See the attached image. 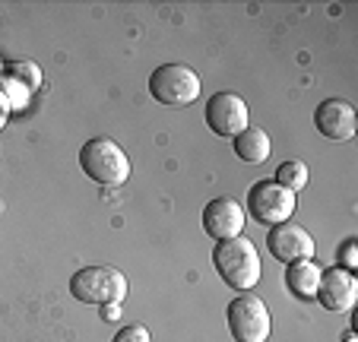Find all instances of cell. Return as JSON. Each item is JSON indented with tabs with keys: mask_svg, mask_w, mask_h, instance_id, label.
Masks as SVG:
<instances>
[{
	"mask_svg": "<svg viewBox=\"0 0 358 342\" xmlns=\"http://www.w3.org/2000/svg\"><path fill=\"white\" fill-rule=\"evenodd\" d=\"M213 266L222 276L225 285H231L235 292H250L260 282V254L257 244L248 241L244 235L219 241L213 250Z\"/></svg>",
	"mask_w": 358,
	"mask_h": 342,
	"instance_id": "6da1fadb",
	"label": "cell"
},
{
	"mask_svg": "<svg viewBox=\"0 0 358 342\" xmlns=\"http://www.w3.org/2000/svg\"><path fill=\"white\" fill-rule=\"evenodd\" d=\"M80 168L101 187H121L130 178V155L111 136H92L80 146Z\"/></svg>",
	"mask_w": 358,
	"mask_h": 342,
	"instance_id": "7a4b0ae2",
	"label": "cell"
},
{
	"mask_svg": "<svg viewBox=\"0 0 358 342\" xmlns=\"http://www.w3.org/2000/svg\"><path fill=\"white\" fill-rule=\"evenodd\" d=\"M70 292L83 304H121L130 292L127 276L117 266H83L70 279Z\"/></svg>",
	"mask_w": 358,
	"mask_h": 342,
	"instance_id": "3957f363",
	"label": "cell"
},
{
	"mask_svg": "<svg viewBox=\"0 0 358 342\" xmlns=\"http://www.w3.org/2000/svg\"><path fill=\"white\" fill-rule=\"evenodd\" d=\"M149 92L162 105H190L200 99V76L187 64H162L149 76Z\"/></svg>",
	"mask_w": 358,
	"mask_h": 342,
	"instance_id": "277c9868",
	"label": "cell"
},
{
	"mask_svg": "<svg viewBox=\"0 0 358 342\" xmlns=\"http://www.w3.org/2000/svg\"><path fill=\"white\" fill-rule=\"evenodd\" d=\"M225 317H229V329H231V336H235V342H266L273 333L270 311H266V304L260 301L257 295H250V292L231 298Z\"/></svg>",
	"mask_w": 358,
	"mask_h": 342,
	"instance_id": "5b68a950",
	"label": "cell"
},
{
	"mask_svg": "<svg viewBox=\"0 0 358 342\" xmlns=\"http://www.w3.org/2000/svg\"><path fill=\"white\" fill-rule=\"evenodd\" d=\"M295 194L276 181H257L248 190V213L264 225H282L295 213Z\"/></svg>",
	"mask_w": 358,
	"mask_h": 342,
	"instance_id": "8992f818",
	"label": "cell"
},
{
	"mask_svg": "<svg viewBox=\"0 0 358 342\" xmlns=\"http://www.w3.org/2000/svg\"><path fill=\"white\" fill-rule=\"evenodd\" d=\"M248 101L235 92H216L206 101V127L216 136H225V140H235L241 130H248Z\"/></svg>",
	"mask_w": 358,
	"mask_h": 342,
	"instance_id": "52a82bcc",
	"label": "cell"
},
{
	"mask_svg": "<svg viewBox=\"0 0 358 342\" xmlns=\"http://www.w3.org/2000/svg\"><path fill=\"white\" fill-rule=\"evenodd\" d=\"M266 248L285 266L295 260H314V238L308 235V228L295 225V222L273 225V231L266 235Z\"/></svg>",
	"mask_w": 358,
	"mask_h": 342,
	"instance_id": "ba28073f",
	"label": "cell"
},
{
	"mask_svg": "<svg viewBox=\"0 0 358 342\" xmlns=\"http://www.w3.org/2000/svg\"><path fill=\"white\" fill-rule=\"evenodd\" d=\"M314 298H317L327 311H333V314H349V311L355 308V301H358V279H355V273L339 269V266L320 273V285H317V295H314Z\"/></svg>",
	"mask_w": 358,
	"mask_h": 342,
	"instance_id": "9c48e42d",
	"label": "cell"
},
{
	"mask_svg": "<svg viewBox=\"0 0 358 342\" xmlns=\"http://www.w3.org/2000/svg\"><path fill=\"white\" fill-rule=\"evenodd\" d=\"M314 127H317L320 136H327V140L345 143V140H352L358 130V114L349 101L327 99V101H320L317 111H314Z\"/></svg>",
	"mask_w": 358,
	"mask_h": 342,
	"instance_id": "30bf717a",
	"label": "cell"
},
{
	"mask_svg": "<svg viewBox=\"0 0 358 342\" xmlns=\"http://www.w3.org/2000/svg\"><path fill=\"white\" fill-rule=\"evenodd\" d=\"M203 228L206 235L216 238V241H229V238H238L244 228V209L238 200L231 197H216L203 206Z\"/></svg>",
	"mask_w": 358,
	"mask_h": 342,
	"instance_id": "8fae6325",
	"label": "cell"
},
{
	"mask_svg": "<svg viewBox=\"0 0 358 342\" xmlns=\"http://www.w3.org/2000/svg\"><path fill=\"white\" fill-rule=\"evenodd\" d=\"M320 273H324V269H320L314 260H295V263H289V266H285V285H289V292L295 298L311 301V298L317 295Z\"/></svg>",
	"mask_w": 358,
	"mask_h": 342,
	"instance_id": "7c38bea8",
	"label": "cell"
},
{
	"mask_svg": "<svg viewBox=\"0 0 358 342\" xmlns=\"http://www.w3.org/2000/svg\"><path fill=\"white\" fill-rule=\"evenodd\" d=\"M270 152H273V143L266 136V130L248 127L235 136V155L241 162H248V165H264L270 159Z\"/></svg>",
	"mask_w": 358,
	"mask_h": 342,
	"instance_id": "4fadbf2b",
	"label": "cell"
},
{
	"mask_svg": "<svg viewBox=\"0 0 358 342\" xmlns=\"http://www.w3.org/2000/svg\"><path fill=\"white\" fill-rule=\"evenodd\" d=\"M3 80L20 83V86L26 89L29 95H32L35 89L41 86V70H38V64H32V61H13V64H7V73H3Z\"/></svg>",
	"mask_w": 358,
	"mask_h": 342,
	"instance_id": "5bb4252c",
	"label": "cell"
},
{
	"mask_svg": "<svg viewBox=\"0 0 358 342\" xmlns=\"http://www.w3.org/2000/svg\"><path fill=\"white\" fill-rule=\"evenodd\" d=\"M276 184H282L285 190H292V194H298V190L308 187V165L298 159L292 162H282L276 171Z\"/></svg>",
	"mask_w": 358,
	"mask_h": 342,
	"instance_id": "9a60e30c",
	"label": "cell"
},
{
	"mask_svg": "<svg viewBox=\"0 0 358 342\" xmlns=\"http://www.w3.org/2000/svg\"><path fill=\"white\" fill-rule=\"evenodd\" d=\"M111 342H152V336H149V329L143 323H130V327L117 329Z\"/></svg>",
	"mask_w": 358,
	"mask_h": 342,
	"instance_id": "2e32d148",
	"label": "cell"
},
{
	"mask_svg": "<svg viewBox=\"0 0 358 342\" xmlns=\"http://www.w3.org/2000/svg\"><path fill=\"white\" fill-rule=\"evenodd\" d=\"M355 248H358L355 238H345V241H343V248H339V269H349V273H355V269H358Z\"/></svg>",
	"mask_w": 358,
	"mask_h": 342,
	"instance_id": "e0dca14e",
	"label": "cell"
},
{
	"mask_svg": "<svg viewBox=\"0 0 358 342\" xmlns=\"http://www.w3.org/2000/svg\"><path fill=\"white\" fill-rule=\"evenodd\" d=\"M101 317L105 320H117L121 317V304H101Z\"/></svg>",
	"mask_w": 358,
	"mask_h": 342,
	"instance_id": "ac0fdd59",
	"label": "cell"
},
{
	"mask_svg": "<svg viewBox=\"0 0 358 342\" xmlns=\"http://www.w3.org/2000/svg\"><path fill=\"white\" fill-rule=\"evenodd\" d=\"M7 121H10V105H7V99H3V92H0V130L7 127Z\"/></svg>",
	"mask_w": 358,
	"mask_h": 342,
	"instance_id": "d6986e66",
	"label": "cell"
},
{
	"mask_svg": "<svg viewBox=\"0 0 358 342\" xmlns=\"http://www.w3.org/2000/svg\"><path fill=\"white\" fill-rule=\"evenodd\" d=\"M343 342H358V339H355V333H352V329H345V333H343Z\"/></svg>",
	"mask_w": 358,
	"mask_h": 342,
	"instance_id": "ffe728a7",
	"label": "cell"
}]
</instances>
